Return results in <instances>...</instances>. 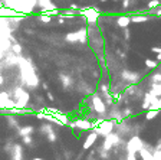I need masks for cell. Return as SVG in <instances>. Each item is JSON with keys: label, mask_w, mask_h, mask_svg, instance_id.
Returning <instances> with one entry per match:
<instances>
[{"label": "cell", "mask_w": 161, "mask_h": 160, "mask_svg": "<svg viewBox=\"0 0 161 160\" xmlns=\"http://www.w3.org/2000/svg\"><path fill=\"white\" fill-rule=\"evenodd\" d=\"M114 125H115V124H114L112 120H98V124L94 125L92 131H95L98 136H102V137L105 138L106 136H109V134L112 133Z\"/></svg>", "instance_id": "cell-1"}, {"label": "cell", "mask_w": 161, "mask_h": 160, "mask_svg": "<svg viewBox=\"0 0 161 160\" xmlns=\"http://www.w3.org/2000/svg\"><path fill=\"white\" fill-rule=\"evenodd\" d=\"M15 98H16V101H15L16 108H25L30 100V95L26 89H23L22 87H18L15 89Z\"/></svg>", "instance_id": "cell-2"}, {"label": "cell", "mask_w": 161, "mask_h": 160, "mask_svg": "<svg viewBox=\"0 0 161 160\" xmlns=\"http://www.w3.org/2000/svg\"><path fill=\"white\" fill-rule=\"evenodd\" d=\"M144 147H145V143H144L138 136H134V137H131V138L128 140V143H127V153H129V154H137V153H139Z\"/></svg>", "instance_id": "cell-3"}, {"label": "cell", "mask_w": 161, "mask_h": 160, "mask_svg": "<svg viewBox=\"0 0 161 160\" xmlns=\"http://www.w3.org/2000/svg\"><path fill=\"white\" fill-rule=\"evenodd\" d=\"M79 15H84V18H86V22L89 25H95L101 13L96 7H84L79 10Z\"/></svg>", "instance_id": "cell-4"}, {"label": "cell", "mask_w": 161, "mask_h": 160, "mask_svg": "<svg viewBox=\"0 0 161 160\" xmlns=\"http://www.w3.org/2000/svg\"><path fill=\"white\" fill-rule=\"evenodd\" d=\"M65 39L68 42H71V43H73V42H82L84 43L88 39V31L86 29H82V31H76L73 33H68L65 36Z\"/></svg>", "instance_id": "cell-5"}, {"label": "cell", "mask_w": 161, "mask_h": 160, "mask_svg": "<svg viewBox=\"0 0 161 160\" xmlns=\"http://www.w3.org/2000/svg\"><path fill=\"white\" fill-rule=\"evenodd\" d=\"M119 136L117 134V133H111L109 136H106L105 138H104V143H102V150L104 151H109L114 146H117L118 143H119Z\"/></svg>", "instance_id": "cell-6"}, {"label": "cell", "mask_w": 161, "mask_h": 160, "mask_svg": "<svg viewBox=\"0 0 161 160\" xmlns=\"http://www.w3.org/2000/svg\"><path fill=\"white\" fill-rule=\"evenodd\" d=\"M91 101H92V108H94L96 113H99V114L106 113V104L101 100V97H99L98 92H95V94L91 97Z\"/></svg>", "instance_id": "cell-7"}, {"label": "cell", "mask_w": 161, "mask_h": 160, "mask_svg": "<svg viewBox=\"0 0 161 160\" xmlns=\"http://www.w3.org/2000/svg\"><path fill=\"white\" fill-rule=\"evenodd\" d=\"M38 6L40 7V10L43 13H52V12L56 13V5L53 2H51V0H39Z\"/></svg>", "instance_id": "cell-8"}, {"label": "cell", "mask_w": 161, "mask_h": 160, "mask_svg": "<svg viewBox=\"0 0 161 160\" xmlns=\"http://www.w3.org/2000/svg\"><path fill=\"white\" fill-rule=\"evenodd\" d=\"M69 124H71V127L81 128V130H91L92 131V128H94V124H91V121H88V120H76V121L69 123Z\"/></svg>", "instance_id": "cell-9"}, {"label": "cell", "mask_w": 161, "mask_h": 160, "mask_svg": "<svg viewBox=\"0 0 161 160\" xmlns=\"http://www.w3.org/2000/svg\"><path fill=\"white\" fill-rule=\"evenodd\" d=\"M96 138H98V134L95 133V131H91L89 134H88V137L85 138V141H84V150H88V148H91L94 144H95V141H96Z\"/></svg>", "instance_id": "cell-10"}, {"label": "cell", "mask_w": 161, "mask_h": 160, "mask_svg": "<svg viewBox=\"0 0 161 160\" xmlns=\"http://www.w3.org/2000/svg\"><path fill=\"white\" fill-rule=\"evenodd\" d=\"M40 130L48 136V140L49 141H56V138H58V136L55 134V131H53V128L49 125V124H43L42 127H40Z\"/></svg>", "instance_id": "cell-11"}, {"label": "cell", "mask_w": 161, "mask_h": 160, "mask_svg": "<svg viewBox=\"0 0 161 160\" xmlns=\"http://www.w3.org/2000/svg\"><path fill=\"white\" fill-rule=\"evenodd\" d=\"M23 148L22 144H15L12 147V160H23Z\"/></svg>", "instance_id": "cell-12"}, {"label": "cell", "mask_w": 161, "mask_h": 160, "mask_svg": "<svg viewBox=\"0 0 161 160\" xmlns=\"http://www.w3.org/2000/svg\"><path fill=\"white\" fill-rule=\"evenodd\" d=\"M131 23V16H127V15H121L117 18V25L119 28H128V25Z\"/></svg>", "instance_id": "cell-13"}, {"label": "cell", "mask_w": 161, "mask_h": 160, "mask_svg": "<svg viewBox=\"0 0 161 160\" xmlns=\"http://www.w3.org/2000/svg\"><path fill=\"white\" fill-rule=\"evenodd\" d=\"M35 131V128L32 125H25V127H19V136L23 138V137H28V136H32V133Z\"/></svg>", "instance_id": "cell-14"}, {"label": "cell", "mask_w": 161, "mask_h": 160, "mask_svg": "<svg viewBox=\"0 0 161 160\" xmlns=\"http://www.w3.org/2000/svg\"><path fill=\"white\" fill-rule=\"evenodd\" d=\"M139 154H141V159H142V160H155L154 156H152V151H150L147 147H144V148L139 151Z\"/></svg>", "instance_id": "cell-15"}, {"label": "cell", "mask_w": 161, "mask_h": 160, "mask_svg": "<svg viewBox=\"0 0 161 160\" xmlns=\"http://www.w3.org/2000/svg\"><path fill=\"white\" fill-rule=\"evenodd\" d=\"M19 13H16L15 10L6 7V6H2L0 7V16H18Z\"/></svg>", "instance_id": "cell-16"}, {"label": "cell", "mask_w": 161, "mask_h": 160, "mask_svg": "<svg viewBox=\"0 0 161 160\" xmlns=\"http://www.w3.org/2000/svg\"><path fill=\"white\" fill-rule=\"evenodd\" d=\"M122 77L125 78V79H128V81H131V82H135L138 78H139V75L138 74H135V72H122Z\"/></svg>", "instance_id": "cell-17"}, {"label": "cell", "mask_w": 161, "mask_h": 160, "mask_svg": "<svg viewBox=\"0 0 161 160\" xmlns=\"http://www.w3.org/2000/svg\"><path fill=\"white\" fill-rule=\"evenodd\" d=\"M148 20V16L147 15H135V16H131V22L134 23H141V22H147Z\"/></svg>", "instance_id": "cell-18"}, {"label": "cell", "mask_w": 161, "mask_h": 160, "mask_svg": "<svg viewBox=\"0 0 161 160\" xmlns=\"http://www.w3.org/2000/svg\"><path fill=\"white\" fill-rule=\"evenodd\" d=\"M12 51H13V54L19 58L20 54H22V46H20L19 43H13V45H12Z\"/></svg>", "instance_id": "cell-19"}, {"label": "cell", "mask_w": 161, "mask_h": 160, "mask_svg": "<svg viewBox=\"0 0 161 160\" xmlns=\"http://www.w3.org/2000/svg\"><path fill=\"white\" fill-rule=\"evenodd\" d=\"M150 92H152L155 97H160L161 95V85L160 84H154V87H152V89Z\"/></svg>", "instance_id": "cell-20"}, {"label": "cell", "mask_w": 161, "mask_h": 160, "mask_svg": "<svg viewBox=\"0 0 161 160\" xmlns=\"http://www.w3.org/2000/svg\"><path fill=\"white\" fill-rule=\"evenodd\" d=\"M59 78H61V81L63 82V85H65V87H69V85H71V82H72V81H71V78H69L68 75H65V74H61V77H59Z\"/></svg>", "instance_id": "cell-21"}, {"label": "cell", "mask_w": 161, "mask_h": 160, "mask_svg": "<svg viewBox=\"0 0 161 160\" xmlns=\"http://www.w3.org/2000/svg\"><path fill=\"white\" fill-rule=\"evenodd\" d=\"M157 114H158V111L148 110V111L145 113V118H147V120H152V118H155V117H157Z\"/></svg>", "instance_id": "cell-22"}, {"label": "cell", "mask_w": 161, "mask_h": 160, "mask_svg": "<svg viewBox=\"0 0 161 160\" xmlns=\"http://www.w3.org/2000/svg\"><path fill=\"white\" fill-rule=\"evenodd\" d=\"M161 5L160 0H151V2H148V9H155Z\"/></svg>", "instance_id": "cell-23"}, {"label": "cell", "mask_w": 161, "mask_h": 160, "mask_svg": "<svg viewBox=\"0 0 161 160\" xmlns=\"http://www.w3.org/2000/svg\"><path fill=\"white\" fill-rule=\"evenodd\" d=\"M39 19H40V22H45V23H49V22L52 20V16H49V15L43 13V15H40V16H39Z\"/></svg>", "instance_id": "cell-24"}, {"label": "cell", "mask_w": 161, "mask_h": 160, "mask_svg": "<svg viewBox=\"0 0 161 160\" xmlns=\"http://www.w3.org/2000/svg\"><path fill=\"white\" fill-rule=\"evenodd\" d=\"M145 65H147L148 68H155L158 64H157V61H152V59H145Z\"/></svg>", "instance_id": "cell-25"}, {"label": "cell", "mask_w": 161, "mask_h": 160, "mask_svg": "<svg viewBox=\"0 0 161 160\" xmlns=\"http://www.w3.org/2000/svg\"><path fill=\"white\" fill-rule=\"evenodd\" d=\"M99 91H102L104 94H108V92H109V85H108V84H101Z\"/></svg>", "instance_id": "cell-26"}, {"label": "cell", "mask_w": 161, "mask_h": 160, "mask_svg": "<svg viewBox=\"0 0 161 160\" xmlns=\"http://www.w3.org/2000/svg\"><path fill=\"white\" fill-rule=\"evenodd\" d=\"M7 120H9V124H10V125L18 127V121H16V118H15V117H10V115H9V117H7Z\"/></svg>", "instance_id": "cell-27"}, {"label": "cell", "mask_w": 161, "mask_h": 160, "mask_svg": "<svg viewBox=\"0 0 161 160\" xmlns=\"http://www.w3.org/2000/svg\"><path fill=\"white\" fill-rule=\"evenodd\" d=\"M152 79L155 81V84H160L161 85V74H154L152 75Z\"/></svg>", "instance_id": "cell-28"}, {"label": "cell", "mask_w": 161, "mask_h": 160, "mask_svg": "<svg viewBox=\"0 0 161 160\" xmlns=\"http://www.w3.org/2000/svg\"><path fill=\"white\" fill-rule=\"evenodd\" d=\"M152 156H154L155 160H161V151L160 150H154L152 151Z\"/></svg>", "instance_id": "cell-29"}, {"label": "cell", "mask_w": 161, "mask_h": 160, "mask_svg": "<svg viewBox=\"0 0 161 160\" xmlns=\"http://www.w3.org/2000/svg\"><path fill=\"white\" fill-rule=\"evenodd\" d=\"M23 144H28V146H30V144H32V136L23 137Z\"/></svg>", "instance_id": "cell-30"}, {"label": "cell", "mask_w": 161, "mask_h": 160, "mask_svg": "<svg viewBox=\"0 0 161 160\" xmlns=\"http://www.w3.org/2000/svg\"><path fill=\"white\" fill-rule=\"evenodd\" d=\"M127 160H137V156H135V154H129V153H127Z\"/></svg>", "instance_id": "cell-31"}, {"label": "cell", "mask_w": 161, "mask_h": 160, "mask_svg": "<svg viewBox=\"0 0 161 160\" xmlns=\"http://www.w3.org/2000/svg\"><path fill=\"white\" fill-rule=\"evenodd\" d=\"M151 51H152L154 54H158V55H161V48H152Z\"/></svg>", "instance_id": "cell-32"}, {"label": "cell", "mask_w": 161, "mask_h": 160, "mask_svg": "<svg viewBox=\"0 0 161 160\" xmlns=\"http://www.w3.org/2000/svg\"><path fill=\"white\" fill-rule=\"evenodd\" d=\"M129 5H131L129 0H124V2H122V6H124V7H129Z\"/></svg>", "instance_id": "cell-33"}, {"label": "cell", "mask_w": 161, "mask_h": 160, "mask_svg": "<svg viewBox=\"0 0 161 160\" xmlns=\"http://www.w3.org/2000/svg\"><path fill=\"white\" fill-rule=\"evenodd\" d=\"M48 100H49V101H53V100H55V98H53V95H52L51 92H48Z\"/></svg>", "instance_id": "cell-34"}, {"label": "cell", "mask_w": 161, "mask_h": 160, "mask_svg": "<svg viewBox=\"0 0 161 160\" xmlns=\"http://www.w3.org/2000/svg\"><path fill=\"white\" fill-rule=\"evenodd\" d=\"M42 88L46 91V89H48V84H46V82H43V84H42Z\"/></svg>", "instance_id": "cell-35"}, {"label": "cell", "mask_w": 161, "mask_h": 160, "mask_svg": "<svg viewBox=\"0 0 161 160\" xmlns=\"http://www.w3.org/2000/svg\"><path fill=\"white\" fill-rule=\"evenodd\" d=\"M3 81H5V78H3V75H0V85L3 84Z\"/></svg>", "instance_id": "cell-36"}, {"label": "cell", "mask_w": 161, "mask_h": 160, "mask_svg": "<svg viewBox=\"0 0 161 160\" xmlns=\"http://www.w3.org/2000/svg\"><path fill=\"white\" fill-rule=\"evenodd\" d=\"M155 15H157V16H161V9H158V10L155 12Z\"/></svg>", "instance_id": "cell-37"}, {"label": "cell", "mask_w": 161, "mask_h": 160, "mask_svg": "<svg viewBox=\"0 0 161 160\" xmlns=\"http://www.w3.org/2000/svg\"><path fill=\"white\" fill-rule=\"evenodd\" d=\"M157 59H158V61H161V55H157Z\"/></svg>", "instance_id": "cell-38"}, {"label": "cell", "mask_w": 161, "mask_h": 160, "mask_svg": "<svg viewBox=\"0 0 161 160\" xmlns=\"http://www.w3.org/2000/svg\"><path fill=\"white\" fill-rule=\"evenodd\" d=\"M33 160H43V159H40V157H36V159H33Z\"/></svg>", "instance_id": "cell-39"}]
</instances>
